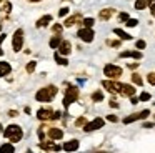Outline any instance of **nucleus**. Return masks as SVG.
Here are the masks:
<instances>
[{"instance_id":"obj_1","label":"nucleus","mask_w":155,"mask_h":153,"mask_svg":"<svg viewBox=\"0 0 155 153\" xmlns=\"http://www.w3.org/2000/svg\"><path fill=\"white\" fill-rule=\"evenodd\" d=\"M57 92H58V88L55 85H48V86H45V88H40L35 93V100H37V102L48 103L57 96Z\"/></svg>"},{"instance_id":"obj_2","label":"nucleus","mask_w":155,"mask_h":153,"mask_svg":"<svg viewBox=\"0 0 155 153\" xmlns=\"http://www.w3.org/2000/svg\"><path fill=\"white\" fill-rule=\"evenodd\" d=\"M4 135L5 138H8L10 143H18L22 140V136H24V132H22V128L18 125H8L4 130Z\"/></svg>"},{"instance_id":"obj_3","label":"nucleus","mask_w":155,"mask_h":153,"mask_svg":"<svg viewBox=\"0 0 155 153\" xmlns=\"http://www.w3.org/2000/svg\"><path fill=\"white\" fill-rule=\"evenodd\" d=\"M77 98H78V88L77 86H70L68 90H65V96H64V102L62 103H64L65 108H68Z\"/></svg>"},{"instance_id":"obj_4","label":"nucleus","mask_w":155,"mask_h":153,"mask_svg":"<svg viewBox=\"0 0 155 153\" xmlns=\"http://www.w3.org/2000/svg\"><path fill=\"white\" fill-rule=\"evenodd\" d=\"M22 47H24V30L17 28L12 37V48H14V52H20Z\"/></svg>"},{"instance_id":"obj_5","label":"nucleus","mask_w":155,"mask_h":153,"mask_svg":"<svg viewBox=\"0 0 155 153\" xmlns=\"http://www.w3.org/2000/svg\"><path fill=\"white\" fill-rule=\"evenodd\" d=\"M104 73H105V76H108L110 80H115V78H118V76H122V68L117 65H114V63H107V65L104 67Z\"/></svg>"},{"instance_id":"obj_6","label":"nucleus","mask_w":155,"mask_h":153,"mask_svg":"<svg viewBox=\"0 0 155 153\" xmlns=\"http://www.w3.org/2000/svg\"><path fill=\"white\" fill-rule=\"evenodd\" d=\"M77 37L80 40H84L85 43H90V42H94V37H95V33H94V30L92 28H80L78 30V33H77Z\"/></svg>"},{"instance_id":"obj_7","label":"nucleus","mask_w":155,"mask_h":153,"mask_svg":"<svg viewBox=\"0 0 155 153\" xmlns=\"http://www.w3.org/2000/svg\"><path fill=\"white\" fill-rule=\"evenodd\" d=\"M148 115H150V110H142L140 113H132V115L127 116V118H124V123H125V125H128V123H132V122H137V120L147 118Z\"/></svg>"},{"instance_id":"obj_8","label":"nucleus","mask_w":155,"mask_h":153,"mask_svg":"<svg viewBox=\"0 0 155 153\" xmlns=\"http://www.w3.org/2000/svg\"><path fill=\"white\" fill-rule=\"evenodd\" d=\"M102 86H104L105 90H108L110 93H120L122 83L114 82V80H104V82H102Z\"/></svg>"},{"instance_id":"obj_9","label":"nucleus","mask_w":155,"mask_h":153,"mask_svg":"<svg viewBox=\"0 0 155 153\" xmlns=\"http://www.w3.org/2000/svg\"><path fill=\"white\" fill-rule=\"evenodd\" d=\"M104 118H95V120H92L90 123H85L84 125V132H87V133H90V132H95V130H98V128H102L104 126Z\"/></svg>"},{"instance_id":"obj_10","label":"nucleus","mask_w":155,"mask_h":153,"mask_svg":"<svg viewBox=\"0 0 155 153\" xmlns=\"http://www.w3.org/2000/svg\"><path fill=\"white\" fill-rule=\"evenodd\" d=\"M70 52H72V43L68 42V40H62V43L58 45V55L67 57Z\"/></svg>"},{"instance_id":"obj_11","label":"nucleus","mask_w":155,"mask_h":153,"mask_svg":"<svg viewBox=\"0 0 155 153\" xmlns=\"http://www.w3.org/2000/svg\"><path fill=\"white\" fill-rule=\"evenodd\" d=\"M120 95H124V96H134V95H135V88H134V85H128V83H122Z\"/></svg>"},{"instance_id":"obj_12","label":"nucleus","mask_w":155,"mask_h":153,"mask_svg":"<svg viewBox=\"0 0 155 153\" xmlns=\"http://www.w3.org/2000/svg\"><path fill=\"white\" fill-rule=\"evenodd\" d=\"M78 146H80V143H78V140H70V142L64 143V146H62V150H65V151H75V150H78Z\"/></svg>"},{"instance_id":"obj_13","label":"nucleus","mask_w":155,"mask_h":153,"mask_svg":"<svg viewBox=\"0 0 155 153\" xmlns=\"http://www.w3.org/2000/svg\"><path fill=\"white\" fill-rule=\"evenodd\" d=\"M80 20H82V15H80V13H75V15H72V17H68V18H65V22L62 23V25L67 27V28H68V27L75 25V23L80 22Z\"/></svg>"},{"instance_id":"obj_14","label":"nucleus","mask_w":155,"mask_h":153,"mask_svg":"<svg viewBox=\"0 0 155 153\" xmlns=\"http://www.w3.org/2000/svg\"><path fill=\"white\" fill-rule=\"evenodd\" d=\"M128 57H132V58H135V60H140L142 58V52H137V50H127V52L120 53V58H128Z\"/></svg>"},{"instance_id":"obj_15","label":"nucleus","mask_w":155,"mask_h":153,"mask_svg":"<svg viewBox=\"0 0 155 153\" xmlns=\"http://www.w3.org/2000/svg\"><path fill=\"white\" fill-rule=\"evenodd\" d=\"M52 108H40L37 112V118L38 120H48V118H52Z\"/></svg>"},{"instance_id":"obj_16","label":"nucleus","mask_w":155,"mask_h":153,"mask_svg":"<svg viewBox=\"0 0 155 153\" xmlns=\"http://www.w3.org/2000/svg\"><path fill=\"white\" fill-rule=\"evenodd\" d=\"M48 136L52 140H62L64 138V132L60 128H48Z\"/></svg>"},{"instance_id":"obj_17","label":"nucleus","mask_w":155,"mask_h":153,"mask_svg":"<svg viewBox=\"0 0 155 153\" xmlns=\"http://www.w3.org/2000/svg\"><path fill=\"white\" fill-rule=\"evenodd\" d=\"M48 23H52V15H44V17H40V18L37 20V23H35V25H37L38 28H44V27H47Z\"/></svg>"},{"instance_id":"obj_18","label":"nucleus","mask_w":155,"mask_h":153,"mask_svg":"<svg viewBox=\"0 0 155 153\" xmlns=\"http://www.w3.org/2000/svg\"><path fill=\"white\" fill-rule=\"evenodd\" d=\"M12 72V67L8 62H0V76H5Z\"/></svg>"},{"instance_id":"obj_19","label":"nucleus","mask_w":155,"mask_h":153,"mask_svg":"<svg viewBox=\"0 0 155 153\" xmlns=\"http://www.w3.org/2000/svg\"><path fill=\"white\" fill-rule=\"evenodd\" d=\"M114 13H115L114 8H104V10H100L98 17H100V20H108L112 15H114Z\"/></svg>"},{"instance_id":"obj_20","label":"nucleus","mask_w":155,"mask_h":153,"mask_svg":"<svg viewBox=\"0 0 155 153\" xmlns=\"http://www.w3.org/2000/svg\"><path fill=\"white\" fill-rule=\"evenodd\" d=\"M14 151H15L14 143H4V145H0V153H14Z\"/></svg>"},{"instance_id":"obj_21","label":"nucleus","mask_w":155,"mask_h":153,"mask_svg":"<svg viewBox=\"0 0 155 153\" xmlns=\"http://www.w3.org/2000/svg\"><path fill=\"white\" fill-rule=\"evenodd\" d=\"M62 43V37L60 35H55L50 38V42H48V45H50V48H58V45Z\"/></svg>"},{"instance_id":"obj_22","label":"nucleus","mask_w":155,"mask_h":153,"mask_svg":"<svg viewBox=\"0 0 155 153\" xmlns=\"http://www.w3.org/2000/svg\"><path fill=\"white\" fill-rule=\"evenodd\" d=\"M114 33H115V35H118L122 40H132V35H128V33L124 32L122 28H114Z\"/></svg>"},{"instance_id":"obj_23","label":"nucleus","mask_w":155,"mask_h":153,"mask_svg":"<svg viewBox=\"0 0 155 153\" xmlns=\"http://www.w3.org/2000/svg\"><path fill=\"white\" fill-rule=\"evenodd\" d=\"M132 83H135V85L140 86L142 83H143V80H142V76L138 75V73H132Z\"/></svg>"},{"instance_id":"obj_24","label":"nucleus","mask_w":155,"mask_h":153,"mask_svg":"<svg viewBox=\"0 0 155 153\" xmlns=\"http://www.w3.org/2000/svg\"><path fill=\"white\" fill-rule=\"evenodd\" d=\"M55 62H57L58 65H65V67L68 65V60H67V58H64L62 55H58V53H55Z\"/></svg>"},{"instance_id":"obj_25","label":"nucleus","mask_w":155,"mask_h":153,"mask_svg":"<svg viewBox=\"0 0 155 153\" xmlns=\"http://www.w3.org/2000/svg\"><path fill=\"white\" fill-rule=\"evenodd\" d=\"M82 23H84L85 28H92V27H94V23H95V20H94V18H90V17H87V18L82 20Z\"/></svg>"},{"instance_id":"obj_26","label":"nucleus","mask_w":155,"mask_h":153,"mask_svg":"<svg viewBox=\"0 0 155 153\" xmlns=\"http://www.w3.org/2000/svg\"><path fill=\"white\" fill-rule=\"evenodd\" d=\"M92 100H94V102H102V100H104V93H102L100 90H97L95 93H92Z\"/></svg>"},{"instance_id":"obj_27","label":"nucleus","mask_w":155,"mask_h":153,"mask_svg":"<svg viewBox=\"0 0 155 153\" xmlns=\"http://www.w3.org/2000/svg\"><path fill=\"white\" fill-rule=\"evenodd\" d=\"M147 7V0H135V8L137 10H143Z\"/></svg>"},{"instance_id":"obj_28","label":"nucleus","mask_w":155,"mask_h":153,"mask_svg":"<svg viewBox=\"0 0 155 153\" xmlns=\"http://www.w3.org/2000/svg\"><path fill=\"white\" fill-rule=\"evenodd\" d=\"M62 28H64L62 23H55V25H52V32L57 33V35H60V33H62Z\"/></svg>"},{"instance_id":"obj_29","label":"nucleus","mask_w":155,"mask_h":153,"mask_svg":"<svg viewBox=\"0 0 155 153\" xmlns=\"http://www.w3.org/2000/svg\"><path fill=\"white\" fill-rule=\"evenodd\" d=\"M35 65H37V62H34V60H32V62H28L27 63V73H34V70H35Z\"/></svg>"},{"instance_id":"obj_30","label":"nucleus","mask_w":155,"mask_h":153,"mask_svg":"<svg viewBox=\"0 0 155 153\" xmlns=\"http://www.w3.org/2000/svg\"><path fill=\"white\" fill-rule=\"evenodd\" d=\"M148 100H150V93H148V92L140 93V96H138V102H148Z\"/></svg>"},{"instance_id":"obj_31","label":"nucleus","mask_w":155,"mask_h":153,"mask_svg":"<svg viewBox=\"0 0 155 153\" xmlns=\"http://www.w3.org/2000/svg\"><path fill=\"white\" fill-rule=\"evenodd\" d=\"M137 23H138L137 18H128L127 22H125V25L127 27H137Z\"/></svg>"},{"instance_id":"obj_32","label":"nucleus","mask_w":155,"mask_h":153,"mask_svg":"<svg viewBox=\"0 0 155 153\" xmlns=\"http://www.w3.org/2000/svg\"><path fill=\"white\" fill-rule=\"evenodd\" d=\"M135 47H137L138 50H143L145 47H147V43H145V40H137V43H135Z\"/></svg>"},{"instance_id":"obj_33","label":"nucleus","mask_w":155,"mask_h":153,"mask_svg":"<svg viewBox=\"0 0 155 153\" xmlns=\"http://www.w3.org/2000/svg\"><path fill=\"white\" fill-rule=\"evenodd\" d=\"M147 82L150 83V85H155V73H153V72L147 75Z\"/></svg>"},{"instance_id":"obj_34","label":"nucleus","mask_w":155,"mask_h":153,"mask_svg":"<svg viewBox=\"0 0 155 153\" xmlns=\"http://www.w3.org/2000/svg\"><path fill=\"white\" fill-rule=\"evenodd\" d=\"M2 10H4V12H10V10H12V3H10V2H4Z\"/></svg>"},{"instance_id":"obj_35","label":"nucleus","mask_w":155,"mask_h":153,"mask_svg":"<svg viewBox=\"0 0 155 153\" xmlns=\"http://www.w3.org/2000/svg\"><path fill=\"white\" fill-rule=\"evenodd\" d=\"M85 123H87V120H85L84 116H80V118H77V122H75V125H77V126H84Z\"/></svg>"},{"instance_id":"obj_36","label":"nucleus","mask_w":155,"mask_h":153,"mask_svg":"<svg viewBox=\"0 0 155 153\" xmlns=\"http://www.w3.org/2000/svg\"><path fill=\"white\" fill-rule=\"evenodd\" d=\"M107 45H110V47H120V40H108Z\"/></svg>"},{"instance_id":"obj_37","label":"nucleus","mask_w":155,"mask_h":153,"mask_svg":"<svg viewBox=\"0 0 155 153\" xmlns=\"http://www.w3.org/2000/svg\"><path fill=\"white\" fill-rule=\"evenodd\" d=\"M67 13H68V8H67V7H62V8L58 10V17H65Z\"/></svg>"},{"instance_id":"obj_38","label":"nucleus","mask_w":155,"mask_h":153,"mask_svg":"<svg viewBox=\"0 0 155 153\" xmlns=\"http://www.w3.org/2000/svg\"><path fill=\"white\" fill-rule=\"evenodd\" d=\"M118 17H120V20H122V22H127V20H128V13H127V12H122Z\"/></svg>"},{"instance_id":"obj_39","label":"nucleus","mask_w":155,"mask_h":153,"mask_svg":"<svg viewBox=\"0 0 155 153\" xmlns=\"http://www.w3.org/2000/svg\"><path fill=\"white\" fill-rule=\"evenodd\" d=\"M107 120H108V122H114V123H115V122H118V118H117L115 115H108V116H107Z\"/></svg>"},{"instance_id":"obj_40","label":"nucleus","mask_w":155,"mask_h":153,"mask_svg":"<svg viewBox=\"0 0 155 153\" xmlns=\"http://www.w3.org/2000/svg\"><path fill=\"white\" fill-rule=\"evenodd\" d=\"M60 118V112H54L52 113V120H58Z\"/></svg>"},{"instance_id":"obj_41","label":"nucleus","mask_w":155,"mask_h":153,"mask_svg":"<svg viewBox=\"0 0 155 153\" xmlns=\"http://www.w3.org/2000/svg\"><path fill=\"white\" fill-rule=\"evenodd\" d=\"M150 13H152V17H155V3L150 5Z\"/></svg>"},{"instance_id":"obj_42","label":"nucleus","mask_w":155,"mask_h":153,"mask_svg":"<svg viewBox=\"0 0 155 153\" xmlns=\"http://www.w3.org/2000/svg\"><path fill=\"white\" fill-rule=\"evenodd\" d=\"M130 102H132V105H137V103H138V98H135V96H130Z\"/></svg>"},{"instance_id":"obj_43","label":"nucleus","mask_w":155,"mask_h":153,"mask_svg":"<svg viewBox=\"0 0 155 153\" xmlns=\"http://www.w3.org/2000/svg\"><path fill=\"white\" fill-rule=\"evenodd\" d=\"M110 106H112V108H118V103H117V102H114V100H112V102H110Z\"/></svg>"},{"instance_id":"obj_44","label":"nucleus","mask_w":155,"mask_h":153,"mask_svg":"<svg viewBox=\"0 0 155 153\" xmlns=\"http://www.w3.org/2000/svg\"><path fill=\"white\" fill-rule=\"evenodd\" d=\"M143 126H145V128H152V126H153V123H152V122H147V123H143Z\"/></svg>"},{"instance_id":"obj_45","label":"nucleus","mask_w":155,"mask_h":153,"mask_svg":"<svg viewBox=\"0 0 155 153\" xmlns=\"http://www.w3.org/2000/svg\"><path fill=\"white\" fill-rule=\"evenodd\" d=\"M138 63H128V68H137Z\"/></svg>"},{"instance_id":"obj_46","label":"nucleus","mask_w":155,"mask_h":153,"mask_svg":"<svg viewBox=\"0 0 155 153\" xmlns=\"http://www.w3.org/2000/svg\"><path fill=\"white\" fill-rule=\"evenodd\" d=\"M8 115H10V116H17V112H15V110H10V112H8Z\"/></svg>"},{"instance_id":"obj_47","label":"nucleus","mask_w":155,"mask_h":153,"mask_svg":"<svg viewBox=\"0 0 155 153\" xmlns=\"http://www.w3.org/2000/svg\"><path fill=\"white\" fill-rule=\"evenodd\" d=\"M152 3H155V0H147V5H152Z\"/></svg>"},{"instance_id":"obj_48","label":"nucleus","mask_w":155,"mask_h":153,"mask_svg":"<svg viewBox=\"0 0 155 153\" xmlns=\"http://www.w3.org/2000/svg\"><path fill=\"white\" fill-rule=\"evenodd\" d=\"M27 2H32V3H37V2H42V0H27Z\"/></svg>"},{"instance_id":"obj_49","label":"nucleus","mask_w":155,"mask_h":153,"mask_svg":"<svg viewBox=\"0 0 155 153\" xmlns=\"http://www.w3.org/2000/svg\"><path fill=\"white\" fill-rule=\"evenodd\" d=\"M2 55H4V50H2V48H0V57H2Z\"/></svg>"},{"instance_id":"obj_50","label":"nucleus","mask_w":155,"mask_h":153,"mask_svg":"<svg viewBox=\"0 0 155 153\" xmlns=\"http://www.w3.org/2000/svg\"><path fill=\"white\" fill-rule=\"evenodd\" d=\"M2 130H4V126H2V123H0V133H2Z\"/></svg>"},{"instance_id":"obj_51","label":"nucleus","mask_w":155,"mask_h":153,"mask_svg":"<svg viewBox=\"0 0 155 153\" xmlns=\"http://www.w3.org/2000/svg\"><path fill=\"white\" fill-rule=\"evenodd\" d=\"M95 153H107V151H95Z\"/></svg>"}]
</instances>
